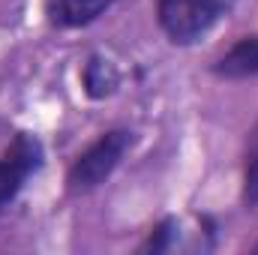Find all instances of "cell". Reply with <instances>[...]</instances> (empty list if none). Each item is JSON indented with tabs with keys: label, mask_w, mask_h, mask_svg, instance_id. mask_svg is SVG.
I'll return each mask as SVG.
<instances>
[{
	"label": "cell",
	"mask_w": 258,
	"mask_h": 255,
	"mask_svg": "<svg viewBox=\"0 0 258 255\" xmlns=\"http://www.w3.org/2000/svg\"><path fill=\"white\" fill-rule=\"evenodd\" d=\"M210 72L222 81H243V78H255L258 75V33L255 36H243L240 42H234L216 63L210 66Z\"/></svg>",
	"instance_id": "cell-5"
},
{
	"label": "cell",
	"mask_w": 258,
	"mask_h": 255,
	"mask_svg": "<svg viewBox=\"0 0 258 255\" xmlns=\"http://www.w3.org/2000/svg\"><path fill=\"white\" fill-rule=\"evenodd\" d=\"M177 231H180V222L174 219V216H165V219H159L150 231H147V237H144V243L138 246V252H150V255H159V252H168V249H174V243H177Z\"/></svg>",
	"instance_id": "cell-8"
},
{
	"label": "cell",
	"mask_w": 258,
	"mask_h": 255,
	"mask_svg": "<svg viewBox=\"0 0 258 255\" xmlns=\"http://www.w3.org/2000/svg\"><path fill=\"white\" fill-rule=\"evenodd\" d=\"M42 162H45L42 141L30 132H15L12 144L0 156V216L18 198L24 183L42 168Z\"/></svg>",
	"instance_id": "cell-3"
},
{
	"label": "cell",
	"mask_w": 258,
	"mask_h": 255,
	"mask_svg": "<svg viewBox=\"0 0 258 255\" xmlns=\"http://www.w3.org/2000/svg\"><path fill=\"white\" fill-rule=\"evenodd\" d=\"M237 0H156L159 30L171 45H198L219 21L234 12Z\"/></svg>",
	"instance_id": "cell-2"
},
{
	"label": "cell",
	"mask_w": 258,
	"mask_h": 255,
	"mask_svg": "<svg viewBox=\"0 0 258 255\" xmlns=\"http://www.w3.org/2000/svg\"><path fill=\"white\" fill-rule=\"evenodd\" d=\"M135 141V132L126 126L108 129L102 132L96 141H90L66 168V192L69 195H87V192L99 189L123 162Z\"/></svg>",
	"instance_id": "cell-1"
},
{
	"label": "cell",
	"mask_w": 258,
	"mask_h": 255,
	"mask_svg": "<svg viewBox=\"0 0 258 255\" xmlns=\"http://www.w3.org/2000/svg\"><path fill=\"white\" fill-rule=\"evenodd\" d=\"M117 0H42V15L54 30H78L102 18Z\"/></svg>",
	"instance_id": "cell-4"
},
{
	"label": "cell",
	"mask_w": 258,
	"mask_h": 255,
	"mask_svg": "<svg viewBox=\"0 0 258 255\" xmlns=\"http://www.w3.org/2000/svg\"><path fill=\"white\" fill-rule=\"evenodd\" d=\"M252 252H255V255H258V243H255V246H252Z\"/></svg>",
	"instance_id": "cell-9"
},
{
	"label": "cell",
	"mask_w": 258,
	"mask_h": 255,
	"mask_svg": "<svg viewBox=\"0 0 258 255\" xmlns=\"http://www.w3.org/2000/svg\"><path fill=\"white\" fill-rule=\"evenodd\" d=\"M243 204L252 210L258 207V117L243 147Z\"/></svg>",
	"instance_id": "cell-7"
},
{
	"label": "cell",
	"mask_w": 258,
	"mask_h": 255,
	"mask_svg": "<svg viewBox=\"0 0 258 255\" xmlns=\"http://www.w3.org/2000/svg\"><path fill=\"white\" fill-rule=\"evenodd\" d=\"M120 87V69L114 60H108L105 54H90L81 66V90L87 99L102 102L108 96H114Z\"/></svg>",
	"instance_id": "cell-6"
}]
</instances>
